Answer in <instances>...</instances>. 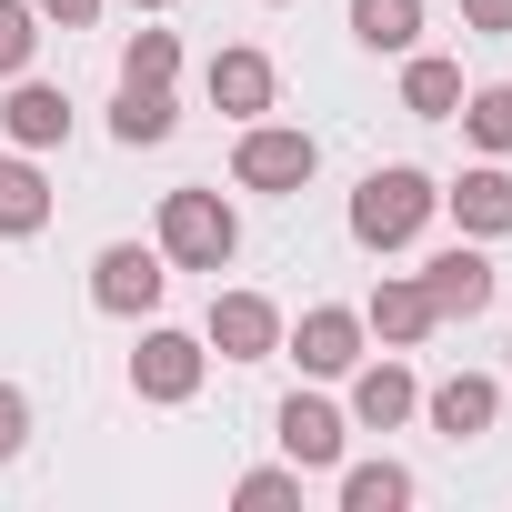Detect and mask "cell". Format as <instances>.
<instances>
[{
	"label": "cell",
	"mask_w": 512,
	"mask_h": 512,
	"mask_svg": "<svg viewBox=\"0 0 512 512\" xmlns=\"http://www.w3.org/2000/svg\"><path fill=\"white\" fill-rule=\"evenodd\" d=\"M432 211H442V191H432L412 161H392V171H372V181L352 191V241H362V251H402Z\"/></svg>",
	"instance_id": "1"
},
{
	"label": "cell",
	"mask_w": 512,
	"mask_h": 512,
	"mask_svg": "<svg viewBox=\"0 0 512 512\" xmlns=\"http://www.w3.org/2000/svg\"><path fill=\"white\" fill-rule=\"evenodd\" d=\"M231 251H241V221H231L221 191H161V262H181V272H221Z\"/></svg>",
	"instance_id": "2"
},
{
	"label": "cell",
	"mask_w": 512,
	"mask_h": 512,
	"mask_svg": "<svg viewBox=\"0 0 512 512\" xmlns=\"http://www.w3.org/2000/svg\"><path fill=\"white\" fill-rule=\"evenodd\" d=\"M312 161H322V151H312V131L251 121V131H241V151H231V181H241V191H302V181H312Z\"/></svg>",
	"instance_id": "3"
},
{
	"label": "cell",
	"mask_w": 512,
	"mask_h": 512,
	"mask_svg": "<svg viewBox=\"0 0 512 512\" xmlns=\"http://www.w3.org/2000/svg\"><path fill=\"white\" fill-rule=\"evenodd\" d=\"M201 362H211V342H191V332H141L131 392H141V402H191V392H201Z\"/></svg>",
	"instance_id": "4"
},
{
	"label": "cell",
	"mask_w": 512,
	"mask_h": 512,
	"mask_svg": "<svg viewBox=\"0 0 512 512\" xmlns=\"http://www.w3.org/2000/svg\"><path fill=\"white\" fill-rule=\"evenodd\" d=\"M221 362H272L282 352V312L262 292H211V332H201Z\"/></svg>",
	"instance_id": "5"
},
{
	"label": "cell",
	"mask_w": 512,
	"mask_h": 512,
	"mask_svg": "<svg viewBox=\"0 0 512 512\" xmlns=\"http://www.w3.org/2000/svg\"><path fill=\"white\" fill-rule=\"evenodd\" d=\"M161 282H171V262H161V251H141V241H111L101 262H91V302H101V312H121V322H131V312H151V302H161Z\"/></svg>",
	"instance_id": "6"
},
{
	"label": "cell",
	"mask_w": 512,
	"mask_h": 512,
	"mask_svg": "<svg viewBox=\"0 0 512 512\" xmlns=\"http://www.w3.org/2000/svg\"><path fill=\"white\" fill-rule=\"evenodd\" d=\"M201 91H211V111H231V121H262L272 111V91H282V71L262 61V51H211V71H201Z\"/></svg>",
	"instance_id": "7"
},
{
	"label": "cell",
	"mask_w": 512,
	"mask_h": 512,
	"mask_svg": "<svg viewBox=\"0 0 512 512\" xmlns=\"http://www.w3.org/2000/svg\"><path fill=\"white\" fill-rule=\"evenodd\" d=\"M422 292H432L442 322H472V312H492V262H482L472 241H452V251H432V262H422Z\"/></svg>",
	"instance_id": "8"
},
{
	"label": "cell",
	"mask_w": 512,
	"mask_h": 512,
	"mask_svg": "<svg viewBox=\"0 0 512 512\" xmlns=\"http://www.w3.org/2000/svg\"><path fill=\"white\" fill-rule=\"evenodd\" d=\"M272 432H282L292 472H332V462H342V412H332V402H312V392H292Z\"/></svg>",
	"instance_id": "9"
},
{
	"label": "cell",
	"mask_w": 512,
	"mask_h": 512,
	"mask_svg": "<svg viewBox=\"0 0 512 512\" xmlns=\"http://www.w3.org/2000/svg\"><path fill=\"white\" fill-rule=\"evenodd\" d=\"M412 412H422V382H412L402 362H372V372L352 362V422H362V432H392V422H412Z\"/></svg>",
	"instance_id": "10"
},
{
	"label": "cell",
	"mask_w": 512,
	"mask_h": 512,
	"mask_svg": "<svg viewBox=\"0 0 512 512\" xmlns=\"http://www.w3.org/2000/svg\"><path fill=\"white\" fill-rule=\"evenodd\" d=\"M362 332H382L392 352H412V342H432V332H442V312H432V292H422V282H382V292H372V312H362Z\"/></svg>",
	"instance_id": "11"
},
{
	"label": "cell",
	"mask_w": 512,
	"mask_h": 512,
	"mask_svg": "<svg viewBox=\"0 0 512 512\" xmlns=\"http://www.w3.org/2000/svg\"><path fill=\"white\" fill-rule=\"evenodd\" d=\"M292 352H302V372H352V362H362V312H342V302L302 312Z\"/></svg>",
	"instance_id": "12"
},
{
	"label": "cell",
	"mask_w": 512,
	"mask_h": 512,
	"mask_svg": "<svg viewBox=\"0 0 512 512\" xmlns=\"http://www.w3.org/2000/svg\"><path fill=\"white\" fill-rule=\"evenodd\" d=\"M0 131H11L21 151H51V141H71V101L51 81H21L11 101H0Z\"/></svg>",
	"instance_id": "13"
},
{
	"label": "cell",
	"mask_w": 512,
	"mask_h": 512,
	"mask_svg": "<svg viewBox=\"0 0 512 512\" xmlns=\"http://www.w3.org/2000/svg\"><path fill=\"white\" fill-rule=\"evenodd\" d=\"M171 131H181L171 91H161V81H121V111H111V141H121V151H151V141H171Z\"/></svg>",
	"instance_id": "14"
},
{
	"label": "cell",
	"mask_w": 512,
	"mask_h": 512,
	"mask_svg": "<svg viewBox=\"0 0 512 512\" xmlns=\"http://www.w3.org/2000/svg\"><path fill=\"white\" fill-rule=\"evenodd\" d=\"M492 412H502V382H482V372H452V382L432 392V432H452V442L492 432Z\"/></svg>",
	"instance_id": "15"
},
{
	"label": "cell",
	"mask_w": 512,
	"mask_h": 512,
	"mask_svg": "<svg viewBox=\"0 0 512 512\" xmlns=\"http://www.w3.org/2000/svg\"><path fill=\"white\" fill-rule=\"evenodd\" d=\"M41 221H51V181H41V161H31V151H11V161H0V231L31 241Z\"/></svg>",
	"instance_id": "16"
},
{
	"label": "cell",
	"mask_w": 512,
	"mask_h": 512,
	"mask_svg": "<svg viewBox=\"0 0 512 512\" xmlns=\"http://www.w3.org/2000/svg\"><path fill=\"white\" fill-rule=\"evenodd\" d=\"M442 201H452V221H462V231H482V241H492V231H512V171H462Z\"/></svg>",
	"instance_id": "17"
},
{
	"label": "cell",
	"mask_w": 512,
	"mask_h": 512,
	"mask_svg": "<svg viewBox=\"0 0 512 512\" xmlns=\"http://www.w3.org/2000/svg\"><path fill=\"white\" fill-rule=\"evenodd\" d=\"M352 41L362 51H412L422 41V0H352Z\"/></svg>",
	"instance_id": "18"
},
{
	"label": "cell",
	"mask_w": 512,
	"mask_h": 512,
	"mask_svg": "<svg viewBox=\"0 0 512 512\" xmlns=\"http://www.w3.org/2000/svg\"><path fill=\"white\" fill-rule=\"evenodd\" d=\"M402 111H422V121H452V111H462V61H432V51H422V61L402 71Z\"/></svg>",
	"instance_id": "19"
},
{
	"label": "cell",
	"mask_w": 512,
	"mask_h": 512,
	"mask_svg": "<svg viewBox=\"0 0 512 512\" xmlns=\"http://www.w3.org/2000/svg\"><path fill=\"white\" fill-rule=\"evenodd\" d=\"M412 502V472L402 462H352L342 472V512H402Z\"/></svg>",
	"instance_id": "20"
},
{
	"label": "cell",
	"mask_w": 512,
	"mask_h": 512,
	"mask_svg": "<svg viewBox=\"0 0 512 512\" xmlns=\"http://www.w3.org/2000/svg\"><path fill=\"white\" fill-rule=\"evenodd\" d=\"M31 51H41V11L31 0H0V81H21Z\"/></svg>",
	"instance_id": "21"
},
{
	"label": "cell",
	"mask_w": 512,
	"mask_h": 512,
	"mask_svg": "<svg viewBox=\"0 0 512 512\" xmlns=\"http://www.w3.org/2000/svg\"><path fill=\"white\" fill-rule=\"evenodd\" d=\"M462 131H472L482 151H512V81H492V91H472V101H462Z\"/></svg>",
	"instance_id": "22"
},
{
	"label": "cell",
	"mask_w": 512,
	"mask_h": 512,
	"mask_svg": "<svg viewBox=\"0 0 512 512\" xmlns=\"http://www.w3.org/2000/svg\"><path fill=\"white\" fill-rule=\"evenodd\" d=\"M171 71H181V41H171V31H131L121 81H161V91H171Z\"/></svg>",
	"instance_id": "23"
},
{
	"label": "cell",
	"mask_w": 512,
	"mask_h": 512,
	"mask_svg": "<svg viewBox=\"0 0 512 512\" xmlns=\"http://www.w3.org/2000/svg\"><path fill=\"white\" fill-rule=\"evenodd\" d=\"M241 512H272V502H302V472H241V492H231Z\"/></svg>",
	"instance_id": "24"
},
{
	"label": "cell",
	"mask_w": 512,
	"mask_h": 512,
	"mask_svg": "<svg viewBox=\"0 0 512 512\" xmlns=\"http://www.w3.org/2000/svg\"><path fill=\"white\" fill-rule=\"evenodd\" d=\"M21 442H31V402H21V392H11V382H0V462H11V452H21Z\"/></svg>",
	"instance_id": "25"
},
{
	"label": "cell",
	"mask_w": 512,
	"mask_h": 512,
	"mask_svg": "<svg viewBox=\"0 0 512 512\" xmlns=\"http://www.w3.org/2000/svg\"><path fill=\"white\" fill-rule=\"evenodd\" d=\"M31 11L61 21V31H91V21H101V0H31Z\"/></svg>",
	"instance_id": "26"
},
{
	"label": "cell",
	"mask_w": 512,
	"mask_h": 512,
	"mask_svg": "<svg viewBox=\"0 0 512 512\" xmlns=\"http://www.w3.org/2000/svg\"><path fill=\"white\" fill-rule=\"evenodd\" d=\"M462 21L472 31H512V0H462Z\"/></svg>",
	"instance_id": "27"
},
{
	"label": "cell",
	"mask_w": 512,
	"mask_h": 512,
	"mask_svg": "<svg viewBox=\"0 0 512 512\" xmlns=\"http://www.w3.org/2000/svg\"><path fill=\"white\" fill-rule=\"evenodd\" d=\"M131 11H171V0H131Z\"/></svg>",
	"instance_id": "28"
}]
</instances>
